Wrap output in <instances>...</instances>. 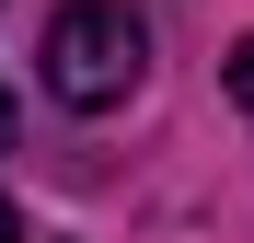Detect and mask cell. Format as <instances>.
I'll return each instance as SVG.
<instances>
[{
  "label": "cell",
  "instance_id": "obj_1",
  "mask_svg": "<svg viewBox=\"0 0 254 243\" xmlns=\"http://www.w3.org/2000/svg\"><path fill=\"white\" fill-rule=\"evenodd\" d=\"M139 70H150V35L127 0H69V12L47 23V93L81 104V116H104L139 93Z\"/></svg>",
  "mask_w": 254,
  "mask_h": 243
},
{
  "label": "cell",
  "instance_id": "obj_2",
  "mask_svg": "<svg viewBox=\"0 0 254 243\" xmlns=\"http://www.w3.org/2000/svg\"><path fill=\"white\" fill-rule=\"evenodd\" d=\"M220 70H231V104H243V116H254V35H243V47H231V58H220Z\"/></svg>",
  "mask_w": 254,
  "mask_h": 243
},
{
  "label": "cell",
  "instance_id": "obj_3",
  "mask_svg": "<svg viewBox=\"0 0 254 243\" xmlns=\"http://www.w3.org/2000/svg\"><path fill=\"white\" fill-rule=\"evenodd\" d=\"M0 243H23V209H12V197H0Z\"/></svg>",
  "mask_w": 254,
  "mask_h": 243
},
{
  "label": "cell",
  "instance_id": "obj_4",
  "mask_svg": "<svg viewBox=\"0 0 254 243\" xmlns=\"http://www.w3.org/2000/svg\"><path fill=\"white\" fill-rule=\"evenodd\" d=\"M12 128H23V116H12V93H0V151H12Z\"/></svg>",
  "mask_w": 254,
  "mask_h": 243
}]
</instances>
